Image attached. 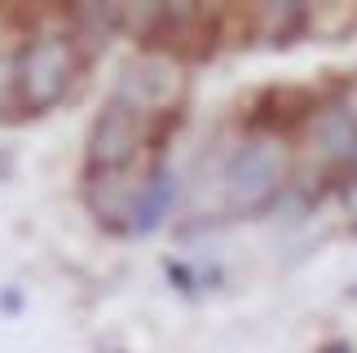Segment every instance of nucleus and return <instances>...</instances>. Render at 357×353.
I'll use <instances>...</instances> for the list:
<instances>
[{"instance_id":"obj_1","label":"nucleus","mask_w":357,"mask_h":353,"mask_svg":"<svg viewBox=\"0 0 357 353\" xmlns=\"http://www.w3.org/2000/svg\"><path fill=\"white\" fill-rule=\"evenodd\" d=\"M296 146L287 142L278 128H247L221 151V168H216V199H221V216L234 221H256V216L273 212L291 195L296 186Z\"/></svg>"},{"instance_id":"obj_2","label":"nucleus","mask_w":357,"mask_h":353,"mask_svg":"<svg viewBox=\"0 0 357 353\" xmlns=\"http://www.w3.org/2000/svg\"><path fill=\"white\" fill-rule=\"evenodd\" d=\"M89 58L66 31V9H36L31 31L18 40V106L22 119L58 111L84 89Z\"/></svg>"},{"instance_id":"obj_3","label":"nucleus","mask_w":357,"mask_h":353,"mask_svg":"<svg viewBox=\"0 0 357 353\" xmlns=\"http://www.w3.org/2000/svg\"><path fill=\"white\" fill-rule=\"evenodd\" d=\"M106 98L137 111L142 119H150V124L172 128L176 119H181L185 102H190V66L168 58V53L137 49L132 58L119 62L115 84H111Z\"/></svg>"},{"instance_id":"obj_4","label":"nucleus","mask_w":357,"mask_h":353,"mask_svg":"<svg viewBox=\"0 0 357 353\" xmlns=\"http://www.w3.org/2000/svg\"><path fill=\"white\" fill-rule=\"evenodd\" d=\"M163 137L168 133L159 124H150L137 111L106 98L98 106V115H93V124H89V137H84V172L132 168V164H146L155 155H168Z\"/></svg>"},{"instance_id":"obj_5","label":"nucleus","mask_w":357,"mask_h":353,"mask_svg":"<svg viewBox=\"0 0 357 353\" xmlns=\"http://www.w3.org/2000/svg\"><path fill=\"white\" fill-rule=\"evenodd\" d=\"M296 159H309L322 176L357 172V115L344 106V98H322L313 102L300 119V151Z\"/></svg>"},{"instance_id":"obj_6","label":"nucleus","mask_w":357,"mask_h":353,"mask_svg":"<svg viewBox=\"0 0 357 353\" xmlns=\"http://www.w3.org/2000/svg\"><path fill=\"white\" fill-rule=\"evenodd\" d=\"M159 159H168V155H155V159L132 164V168H111V172H84L79 176V199H84L93 225L106 230V234H132L142 199H146V186H150V172H155Z\"/></svg>"},{"instance_id":"obj_7","label":"nucleus","mask_w":357,"mask_h":353,"mask_svg":"<svg viewBox=\"0 0 357 353\" xmlns=\"http://www.w3.org/2000/svg\"><path fill=\"white\" fill-rule=\"evenodd\" d=\"M238 31L260 49H291L309 36V5H296V0L252 5L238 13Z\"/></svg>"},{"instance_id":"obj_8","label":"nucleus","mask_w":357,"mask_h":353,"mask_svg":"<svg viewBox=\"0 0 357 353\" xmlns=\"http://www.w3.org/2000/svg\"><path fill=\"white\" fill-rule=\"evenodd\" d=\"M357 31V5H344L335 13V5H309V36L305 40H322V45H335Z\"/></svg>"},{"instance_id":"obj_9","label":"nucleus","mask_w":357,"mask_h":353,"mask_svg":"<svg viewBox=\"0 0 357 353\" xmlns=\"http://www.w3.org/2000/svg\"><path fill=\"white\" fill-rule=\"evenodd\" d=\"M22 119L18 106V45H0V124Z\"/></svg>"},{"instance_id":"obj_10","label":"nucleus","mask_w":357,"mask_h":353,"mask_svg":"<svg viewBox=\"0 0 357 353\" xmlns=\"http://www.w3.org/2000/svg\"><path fill=\"white\" fill-rule=\"evenodd\" d=\"M335 195H340V208L349 216V230H357V172H349L344 181L335 186Z\"/></svg>"},{"instance_id":"obj_11","label":"nucleus","mask_w":357,"mask_h":353,"mask_svg":"<svg viewBox=\"0 0 357 353\" xmlns=\"http://www.w3.org/2000/svg\"><path fill=\"white\" fill-rule=\"evenodd\" d=\"M0 309H5V314H22V292L5 287V292H0Z\"/></svg>"},{"instance_id":"obj_12","label":"nucleus","mask_w":357,"mask_h":353,"mask_svg":"<svg viewBox=\"0 0 357 353\" xmlns=\"http://www.w3.org/2000/svg\"><path fill=\"white\" fill-rule=\"evenodd\" d=\"M340 98H344V106H349V111L357 115V75L349 80V84H344V89H340Z\"/></svg>"},{"instance_id":"obj_13","label":"nucleus","mask_w":357,"mask_h":353,"mask_svg":"<svg viewBox=\"0 0 357 353\" xmlns=\"http://www.w3.org/2000/svg\"><path fill=\"white\" fill-rule=\"evenodd\" d=\"M9 172H13V155L0 146V181H9Z\"/></svg>"},{"instance_id":"obj_14","label":"nucleus","mask_w":357,"mask_h":353,"mask_svg":"<svg viewBox=\"0 0 357 353\" xmlns=\"http://www.w3.org/2000/svg\"><path fill=\"white\" fill-rule=\"evenodd\" d=\"M322 353H357V349H353V345H349V340H340V345H326V349H322Z\"/></svg>"}]
</instances>
